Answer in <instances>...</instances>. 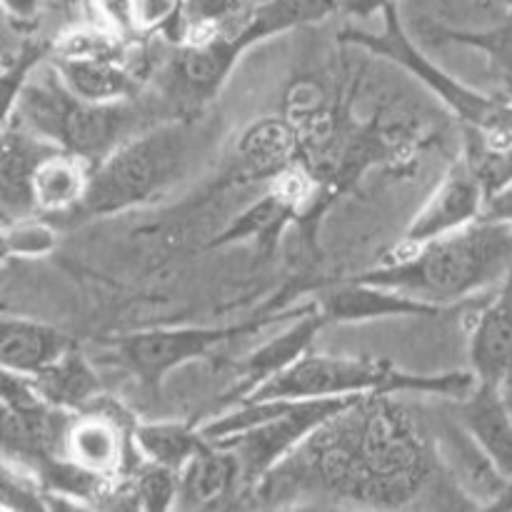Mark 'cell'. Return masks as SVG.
Masks as SVG:
<instances>
[{
    "mask_svg": "<svg viewBox=\"0 0 512 512\" xmlns=\"http://www.w3.org/2000/svg\"><path fill=\"white\" fill-rule=\"evenodd\" d=\"M325 493L393 508L418 495L433 458L413 420L390 395H368L298 450Z\"/></svg>",
    "mask_w": 512,
    "mask_h": 512,
    "instance_id": "cell-1",
    "label": "cell"
},
{
    "mask_svg": "<svg viewBox=\"0 0 512 512\" xmlns=\"http://www.w3.org/2000/svg\"><path fill=\"white\" fill-rule=\"evenodd\" d=\"M510 273L512 225L480 218L410 253L385 258L358 278L453 310L458 303L478 300L480 290L503 283Z\"/></svg>",
    "mask_w": 512,
    "mask_h": 512,
    "instance_id": "cell-2",
    "label": "cell"
},
{
    "mask_svg": "<svg viewBox=\"0 0 512 512\" xmlns=\"http://www.w3.org/2000/svg\"><path fill=\"white\" fill-rule=\"evenodd\" d=\"M350 0H240L203 43L178 45L170 60L173 90L183 100L208 103L223 90L240 55L255 43L345 13Z\"/></svg>",
    "mask_w": 512,
    "mask_h": 512,
    "instance_id": "cell-3",
    "label": "cell"
},
{
    "mask_svg": "<svg viewBox=\"0 0 512 512\" xmlns=\"http://www.w3.org/2000/svg\"><path fill=\"white\" fill-rule=\"evenodd\" d=\"M363 398L243 400L200 425L210 443L238 455L245 488L263 485L320 428Z\"/></svg>",
    "mask_w": 512,
    "mask_h": 512,
    "instance_id": "cell-4",
    "label": "cell"
},
{
    "mask_svg": "<svg viewBox=\"0 0 512 512\" xmlns=\"http://www.w3.org/2000/svg\"><path fill=\"white\" fill-rule=\"evenodd\" d=\"M478 385L473 370H450L440 375H420L395 368L388 360L353 358V355L313 353L293 368L260 385L245 400H318V398H368V395L420 393L445 400H463Z\"/></svg>",
    "mask_w": 512,
    "mask_h": 512,
    "instance_id": "cell-5",
    "label": "cell"
},
{
    "mask_svg": "<svg viewBox=\"0 0 512 512\" xmlns=\"http://www.w3.org/2000/svg\"><path fill=\"white\" fill-rule=\"evenodd\" d=\"M3 120L25 125L93 165L140 133L133 100H120V103L80 100L65 88L53 63L45 68V73H33Z\"/></svg>",
    "mask_w": 512,
    "mask_h": 512,
    "instance_id": "cell-6",
    "label": "cell"
},
{
    "mask_svg": "<svg viewBox=\"0 0 512 512\" xmlns=\"http://www.w3.org/2000/svg\"><path fill=\"white\" fill-rule=\"evenodd\" d=\"M188 155L185 123L143 128L95 165L88 195L73 218H103L158 198L183 175Z\"/></svg>",
    "mask_w": 512,
    "mask_h": 512,
    "instance_id": "cell-7",
    "label": "cell"
},
{
    "mask_svg": "<svg viewBox=\"0 0 512 512\" xmlns=\"http://www.w3.org/2000/svg\"><path fill=\"white\" fill-rule=\"evenodd\" d=\"M313 308V303L300 305V308L283 310V313H268L260 318L243 320L233 325H213V328H160V330H140V333L118 335V338L103 340L115 353V358L138 378L148 393H160L165 378L173 370L193 363V360L213 358L218 348L233 343L238 338H248L258 330L270 325L293 323L303 313Z\"/></svg>",
    "mask_w": 512,
    "mask_h": 512,
    "instance_id": "cell-8",
    "label": "cell"
},
{
    "mask_svg": "<svg viewBox=\"0 0 512 512\" xmlns=\"http://www.w3.org/2000/svg\"><path fill=\"white\" fill-rule=\"evenodd\" d=\"M340 43H353L365 48L368 53L380 55L390 63L400 65L408 73H413L420 83L428 85L465 125L485 130L493 135H508L512 138V103L508 98H490L478 93L470 85L460 83L458 78L445 73L438 63L428 58L418 45L413 43L403 28V20L398 15V5H390L383 10V30L380 33H365V30L348 28L340 30Z\"/></svg>",
    "mask_w": 512,
    "mask_h": 512,
    "instance_id": "cell-9",
    "label": "cell"
},
{
    "mask_svg": "<svg viewBox=\"0 0 512 512\" xmlns=\"http://www.w3.org/2000/svg\"><path fill=\"white\" fill-rule=\"evenodd\" d=\"M485 208V190L465 158L460 155L448 168L445 178L440 180L438 188L428 198V203L420 208L413 223L408 225L405 235L400 238L398 250L388 253L385 258H398V255L410 253L425 243L445 238L455 230L468 228L470 223L480 220Z\"/></svg>",
    "mask_w": 512,
    "mask_h": 512,
    "instance_id": "cell-10",
    "label": "cell"
},
{
    "mask_svg": "<svg viewBox=\"0 0 512 512\" xmlns=\"http://www.w3.org/2000/svg\"><path fill=\"white\" fill-rule=\"evenodd\" d=\"M133 428L128 415L108 410L103 398L85 413L73 415L65 430L63 455L88 473L115 483L128 470Z\"/></svg>",
    "mask_w": 512,
    "mask_h": 512,
    "instance_id": "cell-11",
    "label": "cell"
},
{
    "mask_svg": "<svg viewBox=\"0 0 512 512\" xmlns=\"http://www.w3.org/2000/svg\"><path fill=\"white\" fill-rule=\"evenodd\" d=\"M325 328H328V320L320 313L318 303H313V308L300 315V318H295L285 333L275 335L273 340H268L258 350H253L248 358L240 360L238 380H235L233 388H228V393L223 398H218L220 413L233 408V405L243 403L260 385L270 383V380L283 375L288 368H293L303 355L310 353L315 338Z\"/></svg>",
    "mask_w": 512,
    "mask_h": 512,
    "instance_id": "cell-12",
    "label": "cell"
},
{
    "mask_svg": "<svg viewBox=\"0 0 512 512\" xmlns=\"http://www.w3.org/2000/svg\"><path fill=\"white\" fill-rule=\"evenodd\" d=\"M468 355L478 383L512 388V273L470 320Z\"/></svg>",
    "mask_w": 512,
    "mask_h": 512,
    "instance_id": "cell-13",
    "label": "cell"
},
{
    "mask_svg": "<svg viewBox=\"0 0 512 512\" xmlns=\"http://www.w3.org/2000/svg\"><path fill=\"white\" fill-rule=\"evenodd\" d=\"M315 303H318L328 325L373 323V320L388 318H430V315H440L448 310L400 293L395 288L365 283L360 278L325 290Z\"/></svg>",
    "mask_w": 512,
    "mask_h": 512,
    "instance_id": "cell-14",
    "label": "cell"
},
{
    "mask_svg": "<svg viewBox=\"0 0 512 512\" xmlns=\"http://www.w3.org/2000/svg\"><path fill=\"white\" fill-rule=\"evenodd\" d=\"M60 145L33 133L15 120H3V148H0V208L3 223L35 213L33 178L38 165Z\"/></svg>",
    "mask_w": 512,
    "mask_h": 512,
    "instance_id": "cell-15",
    "label": "cell"
},
{
    "mask_svg": "<svg viewBox=\"0 0 512 512\" xmlns=\"http://www.w3.org/2000/svg\"><path fill=\"white\" fill-rule=\"evenodd\" d=\"M458 423L490 463L512 480V413L503 390L488 383L475 385L473 393L458 400Z\"/></svg>",
    "mask_w": 512,
    "mask_h": 512,
    "instance_id": "cell-16",
    "label": "cell"
},
{
    "mask_svg": "<svg viewBox=\"0 0 512 512\" xmlns=\"http://www.w3.org/2000/svg\"><path fill=\"white\" fill-rule=\"evenodd\" d=\"M55 73L65 88L88 103H120L140 95L143 78L138 65L110 58H75V55H53Z\"/></svg>",
    "mask_w": 512,
    "mask_h": 512,
    "instance_id": "cell-17",
    "label": "cell"
},
{
    "mask_svg": "<svg viewBox=\"0 0 512 512\" xmlns=\"http://www.w3.org/2000/svg\"><path fill=\"white\" fill-rule=\"evenodd\" d=\"M75 340L53 325L3 315L0 323V365L20 375H35L63 358Z\"/></svg>",
    "mask_w": 512,
    "mask_h": 512,
    "instance_id": "cell-18",
    "label": "cell"
},
{
    "mask_svg": "<svg viewBox=\"0 0 512 512\" xmlns=\"http://www.w3.org/2000/svg\"><path fill=\"white\" fill-rule=\"evenodd\" d=\"M245 488L243 468L233 450L210 443L188 468L180 473L178 508L213 510L228 503Z\"/></svg>",
    "mask_w": 512,
    "mask_h": 512,
    "instance_id": "cell-19",
    "label": "cell"
},
{
    "mask_svg": "<svg viewBox=\"0 0 512 512\" xmlns=\"http://www.w3.org/2000/svg\"><path fill=\"white\" fill-rule=\"evenodd\" d=\"M30 380L50 408L65 410V413H85L105 398L103 380L95 373L90 360L80 353L78 345L53 365L30 375Z\"/></svg>",
    "mask_w": 512,
    "mask_h": 512,
    "instance_id": "cell-20",
    "label": "cell"
},
{
    "mask_svg": "<svg viewBox=\"0 0 512 512\" xmlns=\"http://www.w3.org/2000/svg\"><path fill=\"white\" fill-rule=\"evenodd\" d=\"M95 165L68 150H55L38 165L33 178L35 213L75 215L88 195Z\"/></svg>",
    "mask_w": 512,
    "mask_h": 512,
    "instance_id": "cell-21",
    "label": "cell"
},
{
    "mask_svg": "<svg viewBox=\"0 0 512 512\" xmlns=\"http://www.w3.org/2000/svg\"><path fill=\"white\" fill-rule=\"evenodd\" d=\"M210 445L203 430L180 420H148L135 423L133 448L138 458L183 473Z\"/></svg>",
    "mask_w": 512,
    "mask_h": 512,
    "instance_id": "cell-22",
    "label": "cell"
},
{
    "mask_svg": "<svg viewBox=\"0 0 512 512\" xmlns=\"http://www.w3.org/2000/svg\"><path fill=\"white\" fill-rule=\"evenodd\" d=\"M298 190L300 185L293 188V185H288V180H278V185H275L268 195L255 200V203L250 205L243 215H238V218H235L210 245L218 248V245L238 243V240H258L265 248H273L278 235L283 233L288 220L293 218V213L298 210Z\"/></svg>",
    "mask_w": 512,
    "mask_h": 512,
    "instance_id": "cell-23",
    "label": "cell"
},
{
    "mask_svg": "<svg viewBox=\"0 0 512 512\" xmlns=\"http://www.w3.org/2000/svg\"><path fill=\"white\" fill-rule=\"evenodd\" d=\"M435 40L443 43L468 45L488 55L490 68L503 78H512V5L498 25L485 30H460V28H438Z\"/></svg>",
    "mask_w": 512,
    "mask_h": 512,
    "instance_id": "cell-24",
    "label": "cell"
},
{
    "mask_svg": "<svg viewBox=\"0 0 512 512\" xmlns=\"http://www.w3.org/2000/svg\"><path fill=\"white\" fill-rule=\"evenodd\" d=\"M125 490L130 508L173 510L178 508L180 473L143 460V465L125 480Z\"/></svg>",
    "mask_w": 512,
    "mask_h": 512,
    "instance_id": "cell-25",
    "label": "cell"
},
{
    "mask_svg": "<svg viewBox=\"0 0 512 512\" xmlns=\"http://www.w3.org/2000/svg\"><path fill=\"white\" fill-rule=\"evenodd\" d=\"M58 245V233L53 225L38 215H23L3 223V258L35 260L50 255Z\"/></svg>",
    "mask_w": 512,
    "mask_h": 512,
    "instance_id": "cell-26",
    "label": "cell"
},
{
    "mask_svg": "<svg viewBox=\"0 0 512 512\" xmlns=\"http://www.w3.org/2000/svg\"><path fill=\"white\" fill-rule=\"evenodd\" d=\"M290 148V135L288 130L280 128V125H258L253 128V133L248 135V143H245V153L260 165V168H268V165H283L288 160Z\"/></svg>",
    "mask_w": 512,
    "mask_h": 512,
    "instance_id": "cell-27",
    "label": "cell"
},
{
    "mask_svg": "<svg viewBox=\"0 0 512 512\" xmlns=\"http://www.w3.org/2000/svg\"><path fill=\"white\" fill-rule=\"evenodd\" d=\"M90 8L98 13L100 23L123 38L138 40L145 33L140 0H90Z\"/></svg>",
    "mask_w": 512,
    "mask_h": 512,
    "instance_id": "cell-28",
    "label": "cell"
},
{
    "mask_svg": "<svg viewBox=\"0 0 512 512\" xmlns=\"http://www.w3.org/2000/svg\"><path fill=\"white\" fill-rule=\"evenodd\" d=\"M45 0H3L5 20L18 33L30 35L43 18Z\"/></svg>",
    "mask_w": 512,
    "mask_h": 512,
    "instance_id": "cell-29",
    "label": "cell"
},
{
    "mask_svg": "<svg viewBox=\"0 0 512 512\" xmlns=\"http://www.w3.org/2000/svg\"><path fill=\"white\" fill-rule=\"evenodd\" d=\"M480 218L500 220V223L512 225V185L498 190V193L490 195V198L485 200V208Z\"/></svg>",
    "mask_w": 512,
    "mask_h": 512,
    "instance_id": "cell-30",
    "label": "cell"
},
{
    "mask_svg": "<svg viewBox=\"0 0 512 512\" xmlns=\"http://www.w3.org/2000/svg\"><path fill=\"white\" fill-rule=\"evenodd\" d=\"M398 0H350L348 8H345V13L353 15V18H373L375 13L383 15L385 8H390V5H395Z\"/></svg>",
    "mask_w": 512,
    "mask_h": 512,
    "instance_id": "cell-31",
    "label": "cell"
},
{
    "mask_svg": "<svg viewBox=\"0 0 512 512\" xmlns=\"http://www.w3.org/2000/svg\"><path fill=\"white\" fill-rule=\"evenodd\" d=\"M503 88H505V98L512 103V78H503Z\"/></svg>",
    "mask_w": 512,
    "mask_h": 512,
    "instance_id": "cell-32",
    "label": "cell"
},
{
    "mask_svg": "<svg viewBox=\"0 0 512 512\" xmlns=\"http://www.w3.org/2000/svg\"><path fill=\"white\" fill-rule=\"evenodd\" d=\"M80 3H83V5H88V8H90V0H80Z\"/></svg>",
    "mask_w": 512,
    "mask_h": 512,
    "instance_id": "cell-33",
    "label": "cell"
}]
</instances>
